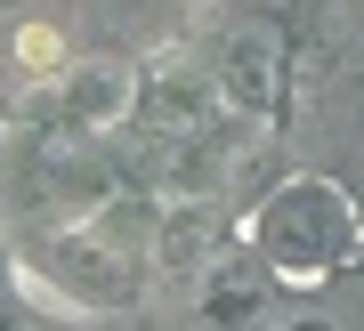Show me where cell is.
<instances>
[{
	"mask_svg": "<svg viewBox=\"0 0 364 331\" xmlns=\"http://www.w3.org/2000/svg\"><path fill=\"white\" fill-rule=\"evenodd\" d=\"M9 57H16V73H33V81H57L73 65V40L49 25V16H33V25H16L9 33Z\"/></svg>",
	"mask_w": 364,
	"mask_h": 331,
	"instance_id": "obj_2",
	"label": "cell"
},
{
	"mask_svg": "<svg viewBox=\"0 0 364 331\" xmlns=\"http://www.w3.org/2000/svg\"><path fill=\"white\" fill-rule=\"evenodd\" d=\"M291 331H332V323H291Z\"/></svg>",
	"mask_w": 364,
	"mask_h": 331,
	"instance_id": "obj_4",
	"label": "cell"
},
{
	"mask_svg": "<svg viewBox=\"0 0 364 331\" xmlns=\"http://www.w3.org/2000/svg\"><path fill=\"white\" fill-rule=\"evenodd\" d=\"M25 323V307H16V267H9V242H0V331Z\"/></svg>",
	"mask_w": 364,
	"mask_h": 331,
	"instance_id": "obj_3",
	"label": "cell"
},
{
	"mask_svg": "<svg viewBox=\"0 0 364 331\" xmlns=\"http://www.w3.org/2000/svg\"><path fill=\"white\" fill-rule=\"evenodd\" d=\"M251 242H259L275 283H324L340 267H356L364 218L332 178H284L259 202V218H251Z\"/></svg>",
	"mask_w": 364,
	"mask_h": 331,
	"instance_id": "obj_1",
	"label": "cell"
}]
</instances>
